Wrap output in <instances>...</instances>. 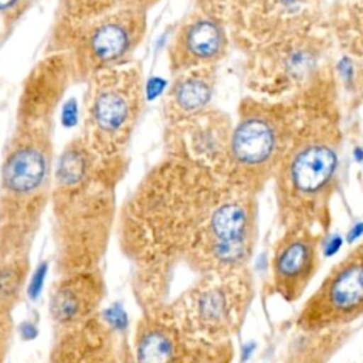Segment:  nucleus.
Masks as SVG:
<instances>
[{
    "mask_svg": "<svg viewBox=\"0 0 363 363\" xmlns=\"http://www.w3.org/2000/svg\"><path fill=\"white\" fill-rule=\"evenodd\" d=\"M225 359H227V357H223V359H217V360H213V362H208V363H224Z\"/></svg>",
    "mask_w": 363,
    "mask_h": 363,
    "instance_id": "obj_24",
    "label": "nucleus"
},
{
    "mask_svg": "<svg viewBox=\"0 0 363 363\" xmlns=\"http://www.w3.org/2000/svg\"><path fill=\"white\" fill-rule=\"evenodd\" d=\"M295 130L284 106L244 99L231 129L224 179L257 194L275 177Z\"/></svg>",
    "mask_w": 363,
    "mask_h": 363,
    "instance_id": "obj_6",
    "label": "nucleus"
},
{
    "mask_svg": "<svg viewBox=\"0 0 363 363\" xmlns=\"http://www.w3.org/2000/svg\"><path fill=\"white\" fill-rule=\"evenodd\" d=\"M231 34L221 11L211 4L194 6L176 27L167 45L172 75L216 67L228 52Z\"/></svg>",
    "mask_w": 363,
    "mask_h": 363,
    "instance_id": "obj_12",
    "label": "nucleus"
},
{
    "mask_svg": "<svg viewBox=\"0 0 363 363\" xmlns=\"http://www.w3.org/2000/svg\"><path fill=\"white\" fill-rule=\"evenodd\" d=\"M255 196L224 179L186 259L190 269L200 275L247 267L257 241Z\"/></svg>",
    "mask_w": 363,
    "mask_h": 363,
    "instance_id": "obj_7",
    "label": "nucleus"
},
{
    "mask_svg": "<svg viewBox=\"0 0 363 363\" xmlns=\"http://www.w3.org/2000/svg\"><path fill=\"white\" fill-rule=\"evenodd\" d=\"M125 6L128 0H57L44 51H65L82 27Z\"/></svg>",
    "mask_w": 363,
    "mask_h": 363,
    "instance_id": "obj_18",
    "label": "nucleus"
},
{
    "mask_svg": "<svg viewBox=\"0 0 363 363\" xmlns=\"http://www.w3.org/2000/svg\"><path fill=\"white\" fill-rule=\"evenodd\" d=\"M231 129L228 115L210 106L187 119L164 125V155L223 176Z\"/></svg>",
    "mask_w": 363,
    "mask_h": 363,
    "instance_id": "obj_13",
    "label": "nucleus"
},
{
    "mask_svg": "<svg viewBox=\"0 0 363 363\" xmlns=\"http://www.w3.org/2000/svg\"><path fill=\"white\" fill-rule=\"evenodd\" d=\"M37 0H0V23L10 33Z\"/></svg>",
    "mask_w": 363,
    "mask_h": 363,
    "instance_id": "obj_20",
    "label": "nucleus"
},
{
    "mask_svg": "<svg viewBox=\"0 0 363 363\" xmlns=\"http://www.w3.org/2000/svg\"><path fill=\"white\" fill-rule=\"evenodd\" d=\"M13 323L11 315L0 312V363H4L6 354L9 352V346L11 342Z\"/></svg>",
    "mask_w": 363,
    "mask_h": 363,
    "instance_id": "obj_21",
    "label": "nucleus"
},
{
    "mask_svg": "<svg viewBox=\"0 0 363 363\" xmlns=\"http://www.w3.org/2000/svg\"><path fill=\"white\" fill-rule=\"evenodd\" d=\"M340 133L329 119L296 126L275 173L278 211L285 228L326 225L339 167Z\"/></svg>",
    "mask_w": 363,
    "mask_h": 363,
    "instance_id": "obj_4",
    "label": "nucleus"
},
{
    "mask_svg": "<svg viewBox=\"0 0 363 363\" xmlns=\"http://www.w3.org/2000/svg\"><path fill=\"white\" fill-rule=\"evenodd\" d=\"M320 233L294 227L285 228L272 257V285L285 301L298 299L318 268Z\"/></svg>",
    "mask_w": 363,
    "mask_h": 363,
    "instance_id": "obj_14",
    "label": "nucleus"
},
{
    "mask_svg": "<svg viewBox=\"0 0 363 363\" xmlns=\"http://www.w3.org/2000/svg\"><path fill=\"white\" fill-rule=\"evenodd\" d=\"M30 271V257L0 261V312L10 313L21 299Z\"/></svg>",
    "mask_w": 363,
    "mask_h": 363,
    "instance_id": "obj_19",
    "label": "nucleus"
},
{
    "mask_svg": "<svg viewBox=\"0 0 363 363\" xmlns=\"http://www.w3.org/2000/svg\"><path fill=\"white\" fill-rule=\"evenodd\" d=\"M68 88L67 75L44 64L31 67L21 82L0 164V261L30 257L50 208L55 115Z\"/></svg>",
    "mask_w": 363,
    "mask_h": 363,
    "instance_id": "obj_2",
    "label": "nucleus"
},
{
    "mask_svg": "<svg viewBox=\"0 0 363 363\" xmlns=\"http://www.w3.org/2000/svg\"><path fill=\"white\" fill-rule=\"evenodd\" d=\"M147 21L149 11L125 6L82 27L65 50L74 82L84 84L94 74L135 58L146 37Z\"/></svg>",
    "mask_w": 363,
    "mask_h": 363,
    "instance_id": "obj_9",
    "label": "nucleus"
},
{
    "mask_svg": "<svg viewBox=\"0 0 363 363\" xmlns=\"http://www.w3.org/2000/svg\"><path fill=\"white\" fill-rule=\"evenodd\" d=\"M48 363H118L111 328L95 316L79 328L55 335Z\"/></svg>",
    "mask_w": 363,
    "mask_h": 363,
    "instance_id": "obj_16",
    "label": "nucleus"
},
{
    "mask_svg": "<svg viewBox=\"0 0 363 363\" xmlns=\"http://www.w3.org/2000/svg\"><path fill=\"white\" fill-rule=\"evenodd\" d=\"M228 345L200 340L184 323L173 301L143 308L136 323L132 363H208L227 357Z\"/></svg>",
    "mask_w": 363,
    "mask_h": 363,
    "instance_id": "obj_10",
    "label": "nucleus"
},
{
    "mask_svg": "<svg viewBox=\"0 0 363 363\" xmlns=\"http://www.w3.org/2000/svg\"><path fill=\"white\" fill-rule=\"evenodd\" d=\"M160 1L162 0H128V6L138 7V9H142L145 11H150Z\"/></svg>",
    "mask_w": 363,
    "mask_h": 363,
    "instance_id": "obj_22",
    "label": "nucleus"
},
{
    "mask_svg": "<svg viewBox=\"0 0 363 363\" xmlns=\"http://www.w3.org/2000/svg\"><path fill=\"white\" fill-rule=\"evenodd\" d=\"M251 298L252 282L245 267L197 275L173 303L200 340L223 346L240 329Z\"/></svg>",
    "mask_w": 363,
    "mask_h": 363,
    "instance_id": "obj_8",
    "label": "nucleus"
},
{
    "mask_svg": "<svg viewBox=\"0 0 363 363\" xmlns=\"http://www.w3.org/2000/svg\"><path fill=\"white\" fill-rule=\"evenodd\" d=\"M363 315V244L343 257L303 305L298 326L309 333L347 325Z\"/></svg>",
    "mask_w": 363,
    "mask_h": 363,
    "instance_id": "obj_11",
    "label": "nucleus"
},
{
    "mask_svg": "<svg viewBox=\"0 0 363 363\" xmlns=\"http://www.w3.org/2000/svg\"><path fill=\"white\" fill-rule=\"evenodd\" d=\"M213 0H194V4L196 6H199V4H208V3H211Z\"/></svg>",
    "mask_w": 363,
    "mask_h": 363,
    "instance_id": "obj_23",
    "label": "nucleus"
},
{
    "mask_svg": "<svg viewBox=\"0 0 363 363\" xmlns=\"http://www.w3.org/2000/svg\"><path fill=\"white\" fill-rule=\"evenodd\" d=\"M224 176L164 155L118 211L116 231L135 269L142 308L167 301L174 269L184 264Z\"/></svg>",
    "mask_w": 363,
    "mask_h": 363,
    "instance_id": "obj_1",
    "label": "nucleus"
},
{
    "mask_svg": "<svg viewBox=\"0 0 363 363\" xmlns=\"http://www.w3.org/2000/svg\"><path fill=\"white\" fill-rule=\"evenodd\" d=\"M128 156L108 157L77 135L55 159L50 208L58 277L98 269L116 227Z\"/></svg>",
    "mask_w": 363,
    "mask_h": 363,
    "instance_id": "obj_3",
    "label": "nucleus"
},
{
    "mask_svg": "<svg viewBox=\"0 0 363 363\" xmlns=\"http://www.w3.org/2000/svg\"><path fill=\"white\" fill-rule=\"evenodd\" d=\"M82 98V138L101 155L126 156L145 105V74L139 60L88 78Z\"/></svg>",
    "mask_w": 363,
    "mask_h": 363,
    "instance_id": "obj_5",
    "label": "nucleus"
},
{
    "mask_svg": "<svg viewBox=\"0 0 363 363\" xmlns=\"http://www.w3.org/2000/svg\"><path fill=\"white\" fill-rule=\"evenodd\" d=\"M104 292V279L98 269L60 275L50 289L48 301L55 335L79 328L98 316Z\"/></svg>",
    "mask_w": 363,
    "mask_h": 363,
    "instance_id": "obj_15",
    "label": "nucleus"
},
{
    "mask_svg": "<svg viewBox=\"0 0 363 363\" xmlns=\"http://www.w3.org/2000/svg\"><path fill=\"white\" fill-rule=\"evenodd\" d=\"M216 85V67H203L172 75L163 96L164 125L197 115L210 108Z\"/></svg>",
    "mask_w": 363,
    "mask_h": 363,
    "instance_id": "obj_17",
    "label": "nucleus"
}]
</instances>
